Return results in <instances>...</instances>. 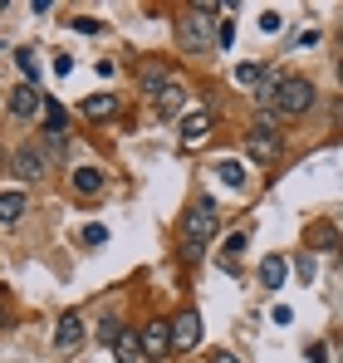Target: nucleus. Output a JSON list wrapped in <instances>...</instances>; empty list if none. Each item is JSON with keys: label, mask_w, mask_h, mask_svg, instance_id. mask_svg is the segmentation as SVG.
<instances>
[{"label": "nucleus", "mask_w": 343, "mask_h": 363, "mask_svg": "<svg viewBox=\"0 0 343 363\" xmlns=\"http://www.w3.org/2000/svg\"><path fill=\"white\" fill-rule=\"evenodd\" d=\"M314 84L309 79H299V74H285L280 84H275V99H270V108L275 113H289V118H299V113H309L314 108Z\"/></svg>", "instance_id": "obj_1"}, {"label": "nucleus", "mask_w": 343, "mask_h": 363, "mask_svg": "<svg viewBox=\"0 0 343 363\" xmlns=\"http://www.w3.org/2000/svg\"><path fill=\"white\" fill-rule=\"evenodd\" d=\"M216 231H221V216H216V206L201 196V201L181 216V245H196V250H201V245L211 241Z\"/></svg>", "instance_id": "obj_2"}, {"label": "nucleus", "mask_w": 343, "mask_h": 363, "mask_svg": "<svg viewBox=\"0 0 343 363\" xmlns=\"http://www.w3.org/2000/svg\"><path fill=\"white\" fill-rule=\"evenodd\" d=\"M176 45L186 55H206V45H211V15L206 10H186L176 20Z\"/></svg>", "instance_id": "obj_3"}, {"label": "nucleus", "mask_w": 343, "mask_h": 363, "mask_svg": "<svg viewBox=\"0 0 343 363\" xmlns=\"http://www.w3.org/2000/svg\"><path fill=\"white\" fill-rule=\"evenodd\" d=\"M45 167H50V157H45L40 147H15V152H10V172L20 182H40Z\"/></svg>", "instance_id": "obj_4"}, {"label": "nucleus", "mask_w": 343, "mask_h": 363, "mask_svg": "<svg viewBox=\"0 0 343 363\" xmlns=\"http://www.w3.org/2000/svg\"><path fill=\"white\" fill-rule=\"evenodd\" d=\"M201 344V314L196 309H181L172 319V349H196Z\"/></svg>", "instance_id": "obj_5"}, {"label": "nucleus", "mask_w": 343, "mask_h": 363, "mask_svg": "<svg viewBox=\"0 0 343 363\" xmlns=\"http://www.w3.org/2000/svg\"><path fill=\"white\" fill-rule=\"evenodd\" d=\"M137 339H142V359H162V354H172V324L167 319H152Z\"/></svg>", "instance_id": "obj_6"}, {"label": "nucleus", "mask_w": 343, "mask_h": 363, "mask_svg": "<svg viewBox=\"0 0 343 363\" xmlns=\"http://www.w3.org/2000/svg\"><path fill=\"white\" fill-rule=\"evenodd\" d=\"M79 339H84V314H79V309H64L59 324H55V349H59V354H69Z\"/></svg>", "instance_id": "obj_7"}, {"label": "nucleus", "mask_w": 343, "mask_h": 363, "mask_svg": "<svg viewBox=\"0 0 343 363\" xmlns=\"http://www.w3.org/2000/svg\"><path fill=\"white\" fill-rule=\"evenodd\" d=\"M280 147H285L280 138H270V133H255V128H250V138H245V152H250L255 162H280Z\"/></svg>", "instance_id": "obj_8"}, {"label": "nucleus", "mask_w": 343, "mask_h": 363, "mask_svg": "<svg viewBox=\"0 0 343 363\" xmlns=\"http://www.w3.org/2000/svg\"><path fill=\"white\" fill-rule=\"evenodd\" d=\"M285 280H289V260L285 255H265L260 260V285L275 295V290H285Z\"/></svg>", "instance_id": "obj_9"}, {"label": "nucleus", "mask_w": 343, "mask_h": 363, "mask_svg": "<svg viewBox=\"0 0 343 363\" xmlns=\"http://www.w3.org/2000/svg\"><path fill=\"white\" fill-rule=\"evenodd\" d=\"M10 113H15V118H35V113H40V94H35V84L10 89Z\"/></svg>", "instance_id": "obj_10"}, {"label": "nucleus", "mask_w": 343, "mask_h": 363, "mask_svg": "<svg viewBox=\"0 0 343 363\" xmlns=\"http://www.w3.org/2000/svg\"><path fill=\"white\" fill-rule=\"evenodd\" d=\"M69 186H74L79 196H99V191H103V167H74Z\"/></svg>", "instance_id": "obj_11"}, {"label": "nucleus", "mask_w": 343, "mask_h": 363, "mask_svg": "<svg viewBox=\"0 0 343 363\" xmlns=\"http://www.w3.org/2000/svg\"><path fill=\"white\" fill-rule=\"evenodd\" d=\"M25 211H30L25 191H0V226H15V221H20Z\"/></svg>", "instance_id": "obj_12"}, {"label": "nucleus", "mask_w": 343, "mask_h": 363, "mask_svg": "<svg viewBox=\"0 0 343 363\" xmlns=\"http://www.w3.org/2000/svg\"><path fill=\"white\" fill-rule=\"evenodd\" d=\"M113 113H118V99H113V94H89V99H84V118L103 123V118H113Z\"/></svg>", "instance_id": "obj_13"}, {"label": "nucleus", "mask_w": 343, "mask_h": 363, "mask_svg": "<svg viewBox=\"0 0 343 363\" xmlns=\"http://www.w3.org/2000/svg\"><path fill=\"white\" fill-rule=\"evenodd\" d=\"M152 104H157V113H162V118H176V113H181V104H186V89H181V84H167Z\"/></svg>", "instance_id": "obj_14"}, {"label": "nucleus", "mask_w": 343, "mask_h": 363, "mask_svg": "<svg viewBox=\"0 0 343 363\" xmlns=\"http://www.w3.org/2000/svg\"><path fill=\"white\" fill-rule=\"evenodd\" d=\"M211 138V118L206 113H186L181 118V143H206Z\"/></svg>", "instance_id": "obj_15"}, {"label": "nucleus", "mask_w": 343, "mask_h": 363, "mask_svg": "<svg viewBox=\"0 0 343 363\" xmlns=\"http://www.w3.org/2000/svg\"><path fill=\"white\" fill-rule=\"evenodd\" d=\"M167 84H172V69H167V64H147V69H142V89H147L152 99H157Z\"/></svg>", "instance_id": "obj_16"}, {"label": "nucleus", "mask_w": 343, "mask_h": 363, "mask_svg": "<svg viewBox=\"0 0 343 363\" xmlns=\"http://www.w3.org/2000/svg\"><path fill=\"white\" fill-rule=\"evenodd\" d=\"M113 354H118V363H133L137 354H142V339H137V334H123V339L113 344Z\"/></svg>", "instance_id": "obj_17"}, {"label": "nucleus", "mask_w": 343, "mask_h": 363, "mask_svg": "<svg viewBox=\"0 0 343 363\" xmlns=\"http://www.w3.org/2000/svg\"><path fill=\"white\" fill-rule=\"evenodd\" d=\"M216 177L226 182V186H245V167H240V162H230V157H226V162H216Z\"/></svg>", "instance_id": "obj_18"}, {"label": "nucleus", "mask_w": 343, "mask_h": 363, "mask_svg": "<svg viewBox=\"0 0 343 363\" xmlns=\"http://www.w3.org/2000/svg\"><path fill=\"white\" fill-rule=\"evenodd\" d=\"M309 245H319V250H339V231H334V226H314V231H309Z\"/></svg>", "instance_id": "obj_19"}, {"label": "nucleus", "mask_w": 343, "mask_h": 363, "mask_svg": "<svg viewBox=\"0 0 343 363\" xmlns=\"http://www.w3.org/2000/svg\"><path fill=\"white\" fill-rule=\"evenodd\" d=\"M64 147H69V143H64V133H45V143H40V152H45L50 162H59V157H64Z\"/></svg>", "instance_id": "obj_20"}, {"label": "nucleus", "mask_w": 343, "mask_h": 363, "mask_svg": "<svg viewBox=\"0 0 343 363\" xmlns=\"http://www.w3.org/2000/svg\"><path fill=\"white\" fill-rule=\"evenodd\" d=\"M255 133H270V138H280V113H275V108H260V118H255Z\"/></svg>", "instance_id": "obj_21"}, {"label": "nucleus", "mask_w": 343, "mask_h": 363, "mask_svg": "<svg viewBox=\"0 0 343 363\" xmlns=\"http://www.w3.org/2000/svg\"><path fill=\"white\" fill-rule=\"evenodd\" d=\"M45 128L50 133H64V108H59L55 99H45Z\"/></svg>", "instance_id": "obj_22"}, {"label": "nucleus", "mask_w": 343, "mask_h": 363, "mask_svg": "<svg viewBox=\"0 0 343 363\" xmlns=\"http://www.w3.org/2000/svg\"><path fill=\"white\" fill-rule=\"evenodd\" d=\"M15 64L25 69V79H40V60H35V50H15Z\"/></svg>", "instance_id": "obj_23"}, {"label": "nucleus", "mask_w": 343, "mask_h": 363, "mask_svg": "<svg viewBox=\"0 0 343 363\" xmlns=\"http://www.w3.org/2000/svg\"><path fill=\"white\" fill-rule=\"evenodd\" d=\"M79 241H84V245H103V241H108V231L94 221V226H84V236H79Z\"/></svg>", "instance_id": "obj_24"}, {"label": "nucleus", "mask_w": 343, "mask_h": 363, "mask_svg": "<svg viewBox=\"0 0 343 363\" xmlns=\"http://www.w3.org/2000/svg\"><path fill=\"white\" fill-rule=\"evenodd\" d=\"M99 339H103V344H118V339H123V334H118V319H113V314L99 324Z\"/></svg>", "instance_id": "obj_25"}, {"label": "nucleus", "mask_w": 343, "mask_h": 363, "mask_svg": "<svg viewBox=\"0 0 343 363\" xmlns=\"http://www.w3.org/2000/svg\"><path fill=\"white\" fill-rule=\"evenodd\" d=\"M69 25H74V30H79V35H99V30H103V25H99V20H94V15H79V20H69Z\"/></svg>", "instance_id": "obj_26"}, {"label": "nucleus", "mask_w": 343, "mask_h": 363, "mask_svg": "<svg viewBox=\"0 0 343 363\" xmlns=\"http://www.w3.org/2000/svg\"><path fill=\"white\" fill-rule=\"evenodd\" d=\"M280 25H285V20H280V10H265V15H260V30H265V35H275Z\"/></svg>", "instance_id": "obj_27"}, {"label": "nucleus", "mask_w": 343, "mask_h": 363, "mask_svg": "<svg viewBox=\"0 0 343 363\" xmlns=\"http://www.w3.org/2000/svg\"><path fill=\"white\" fill-rule=\"evenodd\" d=\"M230 40H235V25H230V20H221V30H216V45H221V50H230Z\"/></svg>", "instance_id": "obj_28"}, {"label": "nucleus", "mask_w": 343, "mask_h": 363, "mask_svg": "<svg viewBox=\"0 0 343 363\" xmlns=\"http://www.w3.org/2000/svg\"><path fill=\"white\" fill-rule=\"evenodd\" d=\"M304 359H309V363H329V349H324V344H309Z\"/></svg>", "instance_id": "obj_29"}, {"label": "nucleus", "mask_w": 343, "mask_h": 363, "mask_svg": "<svg viewBox=\"0 0 343 363\" xmlns=\"http://www.w3.org/2000/svg\"><path fill=\"white\" fill-rule=\"evenodd\" d=\"M245 250V231H235V236H226V255H240Z\"/></svg>", "instance_id": "obj_30"}, {"label": "nucleus", "mask_w": 343, "mask_h": 363, "mask_svg": "<svg viewBox=\"0 0 343 363\" xmlns=\"http://www.w3.org/2000/svg\"><path fill=\"white\" fill-rule=\"evenodd\" d=\"M55 74H59V79H64V74H74V60H69V55H55Z\"/></svg>", "instance_id": "obj_31"}, {"label": "nucleus", "mask_w": 343, "mask_h": 363, "mask_svg": "<svg viewBox=\"0 0 343 363\" xmlns=\"http://www.w3.org/2000/svg\"><path fill=\"white\" fill-rule=\"evenodd\" d=\"M211 363H240V359H235V354H226V349H216V354H211Z\"/></svg>", "instance_id": "obj_32"}, {"label": "nucleus", "mask_w": 343, "mask_h": 363, "mask_svg": "<svg viewBox=\"0 0 343 363\" xmlns=\"http://www.w3.org/2000/svg\"><path fill=\"white\" fill-rule=\"evenodd\" d=\"M0 324H5V290H0Z\"/></svg>", "instance_id": "obj_33"}, {"label": "nucleus", "mask_w": 343, "mask_h": 363, "mask_svg": "<svg viewBox=\"0 0 343 363\" xmlns=\"http://www.w3.org/2000/svg\"><path fill=\"white\" fill-rule=\"evenodd\" d=\"M339 84H343V60H339Z\"/></svg>", "instance_id": "obj_34"}]
</instances>
